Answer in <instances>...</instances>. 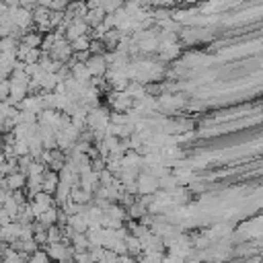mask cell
Masks as SVG:
<instances>
[{
	"label": "cell",
	"mask_w": 263,
	"mask_h": 263,
	"mask_svg": "<svg viewBox=\"0 0 263 263\" xmlns=\"http://www.w3.org/2000/svg\"><path fill=\"white\" fill-rule=\"evenodd\" d=\"M136 189H138L142 195H154L156 189H158V179H156L152 173L144 171V173H140L138 179H136Z\"/></svg>",
	"instance_id": "6da1fadb"
},
{
	"label": "cell",
	"mask_w": 263,
	"mask_h": 263,
	"mask_svg": "<svg viewBox=\"0 0 263 263\" xmlns=\"http://www.w3.org/2000/svg\"><path fill=\"white\" fill-rule=\"evenodd\" d=\"M84 64H86L90 76H103V74H107V70H109V64H107V60H105V53H103V55H90Z\"/></svg>",
	"instance_id": "7a4b0ae2"
},
{
	"label": "cell",
	"mask_w": 263,
	"mask_h": 263,
	"mask_svg": "<svg viewBox=\"0 0 263 263\" xmlns=\"http://www.w3.org/2000/svg\"><path fill=\"white\" fill-rule=\"evenodd\" d=\"M25 185H27V175L21 173V171H16V173H12V175H8V177L4 179V187H6L10 193H14V191H23Z\"/></svg>",
	"instance_id": "3957f363"
},
{
	"label": "cell",
	"mask_w": 263,
	"mask_h": 263,
	"mask_svg": "<svg viewBox=\"0 0 263 263\" xmlns=\"http://www.w3.org/2000/svg\"><path fill=\"white\" fill-rule=\"evenodd\" d=\"M58 185H60V177H58V173H53V171H45V175H43V179H41V191L53 195L55 189H58Z\"/></svg>",
	"instance_id": "277c9868"
},
{
	"label": "cell",
	"mask_w": 263,
	"mask_h": 263,
	"mask_svg": "<svg viewBox=\"0 0 263 263\" xmlns=\"http://www.w3.org/2000/svg\"><path fill=\"white\" fill-rule=\"evenodd\" d=\"M18 41H21V45H25V47H29V49H41L43 35L37 33V31H27Z\"/></svg>",
	"instance_id": "5b68a950"
},
{
	"label": "cell",
	"mask_w": 263,
	"mask_h": 263,
	"mask_svg": "<svg viewBox=\"0 0 263 263\" xmlns=\"http://www.w3.org/2000/svg\"><path fill=\"white\" fill-rule=\"evenodd\" d=\"M4 160H6V150H4V146L0 144V164H2Z\"/></svg>",
	"instance_id": "8992f818"
}]
</instances>
